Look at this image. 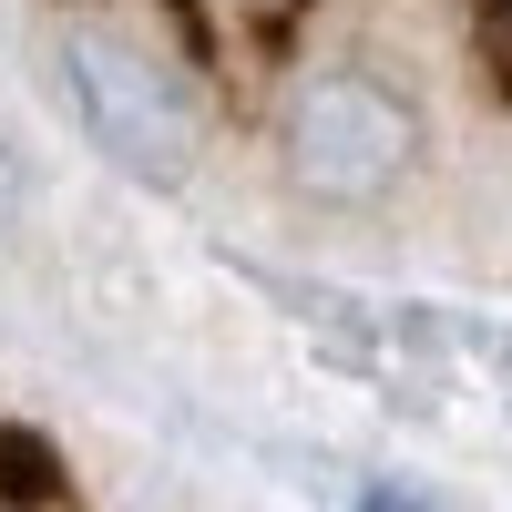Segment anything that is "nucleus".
Listing matches in <instances>:
<instances>
[{"mask_svg": "<svg viewBox=\"0 0 512 512\" xmlns=\"http://www.w3.org/2000/svg\"><path fill=\"white\" fill-rule=\"evenodd\" d=\"M62 72H72V103H82V134H93L134 185H185L195 175V144H205V103L175 52L113 31V21H82L62 41Z\"/></svg>", "mask_w": 512, "mask_h": 512, "instance_id": "obj_1", "label": "nucleus"}, {"mask_svg": "<svg viewBox=\"0 0 512 512\" xmlns=\"http://www.w3.org/2000/svg\"><path fill=\"white\" fill-rule=\"evenodd\" d=\"M410 154H420V113L379 72L297 82V103H287V175H297V195L369 205V195H390L410 175Z\"/></svg>", "mask_w": 512, "mask_h": 512, "instance_id": "obj_2", "label": "nucleus"}, {"mask_svg": "<svg viewBox=\"0 0 512 512\" xmlns=\"http://www.w3.org/2000/svg\"><path fill=\"white\" fill-rule=\"evenodd\" d=\"M41 441L31 431H11V441H0V482H21V492H52V461H31Z\"/></svg>", "mask_w": 512, "mask_h": 512, "instance_id": "obj_3", "label": "nucleus"}, {"mask_svg": "<svg viewBox=\"0 0 512 512\" xmlns=\"http://www.w3.org/2000/svg\"><path fill=\"white\" fill-rule=\"evenodd\" d=\"M359 512H441L431 492H400V482H379V492H359Z\"/></svg>", "mask_w": 512, "mask_h": 512, "instance_id": "obj_4", "label": "nucleus"}, {"mask_svg": "<svg viewBox=\"0 0 512 512\" xmlns=\"http://www.w3.org/2000/svg\"><path fill=\"white\" fill-rule=\"evenodd\" d=\"M21 195H31V175H21V154H11V144H0V226H11V216H21Z\"/></svg>", "mask_w": 512, "mask_h": 512, "instance_id": "obj_5", "label": "nucleus"}]
</instances>
